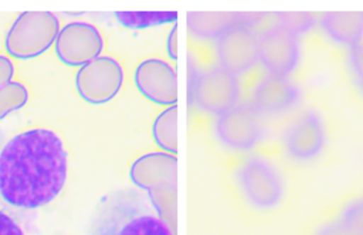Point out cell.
<instances>
[{
	"label": "cell",
	"mask_w": 363,
	"mask_h": 235,
	"mask_svg": "<svg viewBox=\"0 0 363 235\" xmlns=\"http://www.w3.org/2000/svg\"><path fill=\"white\" fill-rule=\"evenodd\" d=\"M67 179V153L48 129L21 132L0 151V197L10 206L34 210L50 204Z\"/></svg>",
	"instance_id": "obj_1"
},
{
	"label": "cell",
	"mask_w": 363,
	"mask_h": 235,
	"mask_svg": "<svg viewBox=\"0 0 363 235\" xmlns=\"http://www.w3.org/2000/svg\"><path fill=\"white\" fill-rule=\"evenodd\" d=\"M91 234L174 235L150 198L132 187L116 190L100 200L91 217Z\"/></svg>",
	"instance_id": "obj_2"
},
{
	"label": "cell",
	"mask_w": 363,
	"mask_h": 235,
	"mask_svg": "<svg viewBox=\"0 0 363 235\" xmlns=\"http://www.w3.org/2000/svg\"><path fill=\"white\" fill-rule=\"evenodd\" d=\"M59 32V19L52 13L25 12L13 23L4 46L9 55L16 59H32L48 50Z\"/></svg>",
	"instance_id": "obj_3"
},
{
	"label": "cell",
	"mask_w": 363,
	"mask_h": 235,
	"mask_svg": "<svg viewBox=\"0 0 363 235\" xmlns=\"http://www.w3.org/2000/svg\"><path fill=\"white\" fill-rule=\"evenodd\" d=\"M188 100L194 102L206 112L221 115L236 106L240 95L236 75L222 67L198 72L188 65Z\"/></svg>",
	"instance_id": "obj_4"
},
{
	"label": "cell",
	"mask_w": 363,
	"mask_h": 235,
	"mask_svg": "<svg viewBox=\"0 0 363 235\" xmlns=\"http://www.w3.org/2000/svg\"><path fill=\"white\" fill-rule=\"evenodd\" d=\"M284 148L290 159L308 164L319 160L328 144V130L319 112L306 110L291 121L283 136Z\"/></svg>",
	"instance_id": "obj_5"
},
{
	"label": "cell",
	"mask_w": 363,
	"mask_h": 235,
	"mask_svg": "<svg viewBox=\"0 0 363 235\" xmlns=\"http://www.w3.org/2000/svg\"><path fill=\"white\" fill-rule=\"evenodd\" d=\"M237 178L245 197L257 208H275L283 200V177L277 168L262 158L247 160L239 168Z\"/></svg>",
	"instance_id": "obj_6"
},
{
	"label": "cell",
	"mask_w": 363,
	"mask_h": 235,
	"mask_svg": "<svg viewBox=\"0 0 363 235\" xmlns=\"http://www.w3.org/2000/svg\"><path fill=\"white\" fill-rule=\"evenodd\" d=\"M121 64L112 57L97 58L85 64L76 75V87L79 95L93 104H102L114 99L123 87Z\"/></svg>",
	"instance_id": "obj_7"
},
{
	"label": "cell",
	"mask_w": 363,
	"mask_h": 235,
	"mask_svg": "<svg viewBox=\"0 0 363 235\" xmlns=\"http://www.w3.org/2000/svg\"><path fill=\"white\" fill-rule=\"evenodd\" d=\"M258 53L270 74L289 77L301 62V38L277 23L258 36Z\"/></svg>",
	"instance_id": "obj_8"
},
{
	"label": "cell",
	"mask_w": 363,
	"mask_h": 235,
	"mask_svg": "<svg viewBox=\"0 0 363 235\" xmlns=\"http://www.w3.org/2000/svg\"><path fill=\"white\" fill-rule=\"evenodd\" d=\"M104 47V38L99 30L84 21L64 26L55 43L57 58L68 66H84L99 58Z\"/></svg>",
	"instance_id": "obj_9"
},
{
	"label": "cell",
	"mask_w": 363,
	"mask_h": 235,
	"mask_svg": "<svg viewBox=\"0 0 363 235\" xmlns=\"http://www.w3.org/2000/svg\"><path fill=\"white\" fill-rule=\"evenodd\" d=\"M176 164V158L157 153L142 158L132 168V180L140 189L148 192L149 198L161 217L163 213L162 194L164 192L174 193Z\"/></svg>",
	"instance_id": "obj_10"
},
{
	"label": "cell",
	"mask_w": 363,
	"mask_h": 235,
	"mask_svg": "<svg viewBox=\"0 0 363 235\" xmlns=\"http://www.w3.org/2000/svg\"><path fill=\"white\" fill-rule=\"evenodd\" d=\"M220 67L234 75L251 70L258 61V36L249 23H240L222 34L216 42Z\"/></svg>",
	"instance_id": "obj_11"
},
{
	"label": "cell",
	"mask_w": 363,
	"mask_h": 235,
	"mask_svg": "<svg viewBox=\"0 0 363 235\" xmlns=\"http://www.w3.org/2000/svg\"><path fill=\"white\" fill-rule=\"evenodd\" d=\"M138 91L155 104L174 106L178 102L177 72L161 59L145 60L135 70Z\"/></svg>",
	"instance_id": "obj_12"
},
{
	"label": "cell",
	"mask_w": 363,
	"mask_h": 235,
	"mask_svg": "<svg viewBox=\"0 0 363 235\" xmlns=\"http://www.w3.org/2000/svg\"><path fill=\"white\" fill-rule=\"evenodd\" d=\"M216 131L220 140L232 148H251L262 136L258 111L250 106H234L220 115Z\"/></svg>",
	"instance_id": "obj_13"
},
{
	"label": "cell",
	"mask_w": 363,
	"mask_h": 235,
	"mask_svg": "<svg viewBox=\"0 0 363 235\" xmlns=\"http://www.w3.org/2000/svg\"><path fill=\"white\" fill-rule=\"evenodd\" d=\"M301 100L302 91L289 77L267 75L254 91V108L268 114L287 112L296 108Z\"/></svg>",
	"instance_id": "obj_14"
},
{
	"label": "cell",
	"mask_w": 363,
	"mask_h": 235,
	"mask_svg": "<svg viewBox=\"0 0 363 235\" xmlns=\"http://www.w3.org/2000/svg\"><path fill=\"white\" fill-rule=\"evenodd\" d=\"M318 28L330 42L347 49L363 43V13H324L318 16Z\"/></svg>",
	"instance_id": "obj_15"
},
{
	"label": "cell",
	"mask_w": 363,
	"mask_h": 235,
	"mask_svg": "<svg viewBox=\"0 0 363 235\" xmlns=\"http://www.w3.org/2000/svg\"><path fill=\"white\" fill-rule=\"evenodd\" d=\"M256 18L243 13H188L187 26L194 36L203 40H217L222 34L240 23Z\"/></svg>",
	"instance_id": "obj_16"
},
{
	"label": "cell",
	"mask_w": 363,
	"mask_h": 235,
	"mask_svg": "<svg viewBox=\"0 0 363 235\" xmlns=\"http://www.w3.org/2000/svg\"><path fill=\"white\" fill-rule=\"evenodd\" d=\"M315 235H363V194L347 202L322 223Z\"/></svg>",
	"instance_id": "obj_17"
},
{
	"label": "cell",
	"mask_w": 363,
	"mask_h": 235,
	"mask_svg": "<svg viewBox=\"0 0 363 235\" xmlns=\"http://www.w3.org/2000/svg\"><path fill=\"white\" fill-rule=\"evenodd\" d=\"M177 11L162 12H115V17L123 27L129 29H145L178 21Z\"/></svg>",
	"instance_id": "obj_18"
},
{
	"label": "cell",
	"mask_w": 363,
	"mask_h": 235,
	"mask_svg": "<svg viewBox=\"0 0 363 235\" xmlns=\"http://www.w3.org/2000/svg\"><path fill=\"white\" fill-rule=\"evenodd\" d=\"M177 114L178 106H170L157 117L153 126V136L157 144L174 153H177Z\"/></svg>",
	"instance_id": "obj_19"
},
{
	"label": "cell",
	"mask_w": 363,
	"mask_h": 235,
	"mask_svg": "<svg viewBox=\"0 0 363 235\" xmlns=\"http://www.w3.org/2000/svg\"><path fill=\"white\" fill-rule=\"evenodd\" d=\"M29 99L27 87L21 82L12 81L0 89V119L12 111L25 106Z\"/></svg>",
	"instance_id": "obj_20"
},
{
	"label": "cell",
	"mask_w": 363,
	"mask_h": 235,
	"mask_svg": "<svg viewBox=\"0 0 363 235\" xmlns=\"http://www.w3.org/2000/svg\"><path fill=\"white\" fill-rule=\"evenodd\" d=\"M277 23L302 36L318 27V17L311 13H277Z\"/></svg>",
	"instance_id": "obj_21"
},
{
	"label": "cell",
	"mask_w": 363,
	"mask_h": 235,
	"mask_svg": "<svg viewBox=\"0 0 363 235\" xmlns=\"http://www.w3.org/2000/svg\"><path fill=\"white\" fill-rule=\"evenodd\" d=\"M347 68L359 93L363 96V43L347 49Z\"/></svg>",
	"instance_id": "obj_22"
},
{
	"label": "cell",
	"mask_w": 363,
	"mask_h": 235,
	"mask_svg": "<svg viewBox=\"0 0 363 235\" xmlns=\"http://www.w3.org/2000/svg\"><path fill=\"white\" fill-rule=\"evenodd\" d=\"M14 72L13 62L8 57L0 55V89L12 82Z\"/></svg>",
	"instance_id": "obj_23"
},
{
	"label": "cell",
	"mask_w": 363,
	"mask_h": 235,
	"mask_svg": "<svg viewBox=\"0 0 363 235\" xmlns=\"http://www.w3.org/2000/svg\"><path fill=\"white\" fill-rule=\"evenodd\" d=\"M0 235H25L18 225L6 213L0 211Z\"/></svg>",
	"instance_id": "obj_24"
},
{
	"label": "cell",
	"mask_w": 363,
	"mask_h": 235,
	"mask_svg": "<svg viewBox=\"0 0 363 235\" xmlns=\"http://www.w3.org/2000/svg\"><path fill=\"white\" fill-rule=\"evenodd\" d=\"M167 53L170 59L178 60V23H174L167 38Z\"/></svg>",
	"instance_id": "obj_25"
}]
</instances>
